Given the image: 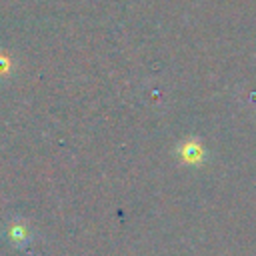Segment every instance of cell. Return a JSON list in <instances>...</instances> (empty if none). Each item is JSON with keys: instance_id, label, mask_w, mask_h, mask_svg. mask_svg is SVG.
<instances>
[{"instance_id": "1", "label": "cell", "mask_w": 256, "mask_h": 256, "mask_svg": "<svg viewBox=\"0 0 256 256\" xmlns=\"http://www.w3.org/2000/svg\"><path fill=\"white\" fill-rule=\"evenodd\" d=\"M4 234H6L8 242H10L14 248L24 250V248H28V244H30V226H28V222H24L22 218L10 220V222L6 224Z\"/></svg>"}]
</instances>
